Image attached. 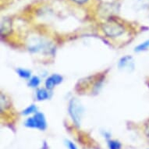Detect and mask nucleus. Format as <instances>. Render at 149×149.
I'll use <instances>...</instances> for the list:
<instances>
[{"instance_id": "obj_3", "label": "nucleus", "mask_w": 149, "mask_h": 149, "mask_svg": "<svg viewBox=\"0 0 149 149\" xmlns=\"http://www.w3.org/2000/svg\"><path fill=\"white\" fill-rule=\"evenodd\" d=\"M103 31L107 36L110 38H116L123 34L124 28L121 24L112 21L107 23L103 26Z\"/></svg>"}, {"instance_id": "obj_10", "label": "nucleus", "mask_w": 149, "mask_h": 149, "mask_svg": "<svg viewBox=\"0 0 149 149\" xmlns=\"http://www.w3.org/2000/svg\"><path fill=\"white\" fill-rule=\"evenodd\" d=\"M149 48V41H147V42H144L143 43H141V45H139L138 46L135 48V51L136 52H142L147 50V49Z\"/></svg>"}, {"instance_id": "obj_13", "label": "nucleus", "mask_w": 149, "mask_h": 149, "mask_svg": "<svg viewBox=\"0 0 149 149\" xmlns=\"http://www.w3.org/2000/svg\"><path fill=\"white\" fill-rule=\"evenodd\" d=\"M66 145L67 146L69 149H78L77 148V147L75 145V144H73V142L70 141H69V140H66Z\"/></svg>"}, {"instance_id": "obj_6", "label": "nucleus", "mask_w": 149, "mask_h": 149, "mask_svg": "<svg viewBox=\"0 0 149 149\" xmlns=\"http://www.w3.org/2000/svg\"><path fill=\"white\" fill-rule=\"evenodd\" d=\"M108 147H109V149H121L122 144L120 141H116V140H109Z\"/></svg>"}, {"instance_id": "obj_7", "label": "nucleus", "mask_w": 149, "mask_h": 149, "mask_svg": "<svg viewBox=\"0 0 149 149\" xmlns=\"http://www.w3.org/2000/svg\"><path fill=\"white\" fill-rule=\"evenodd\" d=\"M17 73H18V75H19L20 77H22V78L28 79L30 78V77H31V72H30L29 70H25V69H17Z\"/></svg>"}, {"instance_id": "obj_8", "label": "nucleus", "mask_w": 149, "mask_h": 149, "mask_svg": "<svg viewBox=\"0 0 149 149\" xmlns=\"http://www.w3.org/2000/svg\"><path fill=\"white\" fill-rule=\"evenodd\" d=\"M40 84V79L38 77H33L29 81L28 85L31 88H37Z\"/></svg>"}, {"instance_id": "obj_14", "label": "nucleus", "mask_w": 149, "mask_h": 149, "mask_svg": "<svg viewBox=\"0 0 149 149\" xmlns=\"http://www.w3.org/2000/svg\"><path fill=\"white\" fill-rule=\"evenodd\" d=\"M144 133L146 134L147 137H149V120L148 121L146 124H145V128H144Z\"/></svg>"}, {"instance_id": "obj_11", "label": "nucleus", "mask_w": 149, "mask_h": 149, "mask_svg": "<svg viewBox=\"0 0 149 149\" xmlns=\"http://www.w3.org/2000/svg\"><path fill=\"white\" fill-rule=\"evenodd\" d=\"M55 86H56V84L54 82L53 79L52 77H49L45 81V87L48 90H52V89H53Z\"/></svg>"}, {"instance_id": "obj_12", "label": "nucleus", "mask_w": 149, "mask_h": 149, "mask_svg": "<svg viewBox=\"0 0 149 149\" xmlns=\"http://www.w3.org/2000/svg\"><path fill=\"white\" fill-rule=\"evenodd\" d=\"M51 77H52V79H53L54 82L56 84V85L59 84L63 81V77H62L60 75H59V74H53V75H52Z\"/></svg>"}, {"instance_id": "obj_9", "label": "nucleus", "mask_w": 149, "mask_h": 149, "mask_svg": "<svg viewBox=\"0 0 149 149\" xmlns=\"http://www.w3.org/2000/svg\"><path fill=\"white\" fill-rule=\"evenodd\" d=\"M37 113V107L34 105H31L26 108L24 111H23V114L24 115H29L31 113Z\"/></svg>"}, {"instance_id": "obj_15", "label": "nucleus", "mask_w": 149, "mask_h": 149, "mask_svg": "<svg viewBox=\"0 0 149 149\" xmlns=\"http://www.w3.org/2000/svg\"><path fill=\"white\" fill-rule=\"evenodd\" d=\"M73 1H74L75 3H78V4H84L86 2H88V0H73Z\"/></svg>"}, {"instance_id": "obj_1", "label": "nucleus", "mask_w": 149, "mask_h": 149, "mask_svg": "<svg viewBox=\"0 0 149 149\" xmlns=\"http://www.w3.org/2000/svg\"><path fill=\"white\" fill-rule=\"evenodd\" d=\"M69 113L77 126H80L84 113V108L77 98H72L69 104Z\"/></svg>"}, {"instance_id": "obj_5", "label": "nucleus", "mask_w": 149, "mask_h": 149, "mask_svg": "<svg viewBox=\"0 0 149 149\" xmlns=\"http://www.w3.org/2000/svg\"><path fill=\"white\" fill-rule=\"evenodd\" d=\"M37 99L38 101H44L49 98V93L45 89H39L37 91Z\"/></svg>"}, {"instance_id": "obj_4", "label": "nucleus", "mask_w": 149, "mask_h": 149, "mask_svg": "<svg viewBox=\"0 0 149 149\" xmlns=\"http://www.w3.org/2000/svg\"><path fill=\"white\" fill-rule=\"evenodd\" d=\"M130 64H133V59L132 57L127 56L123 57L122 59L120 60L119 63V67L120 69L126 68L127 66H130Z\"/></svg>"}, {"instance_id": "obj_2", "label": "nucleus", "mask_w": 149, "mask_h": 149, "mask_svg": "<svg viewBox=\"0 0 149 149\" xmlns=\"http://www.w3.org/2000/svg\"><path fill=\"white\" fill-rule=\"evenodd\" d=\"M25 127L45 130L47 128V122L43 113H36L34 116L27 118L25 121Z\"/></svg>"}]
</instances>
